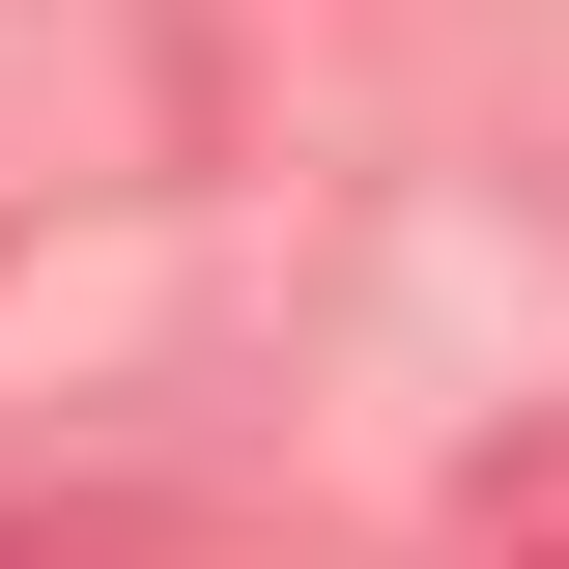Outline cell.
Here are the masks:
<instances>
[{"label": "cell", "mask_w": 569, "mask_h": 569, "mask_svg": "<svg viewBox=\"0 0 569 569\" xmlns=\"http://www.w3.org/2000/svg\"><path fill=\"white\" fill-rule=\"evenodd\" d=\"M0 569H86V541H0Z\"/></svg>", "instance_id": "cell-2"}, {"label": "cell", "mask_w": 569, "mask_h": 569, "mask_svg": "<svg viewBox=\"0 0 569 569\" xmlns=\"http://www.w3.org/2000/svg\"><path fill=\"white\" fill-rule=\"evenodd\" d=\"M456 569H569V427H541V456H485V485H456Z\"/></svg>", "instance_id": "cell-1"}]
</instances>
